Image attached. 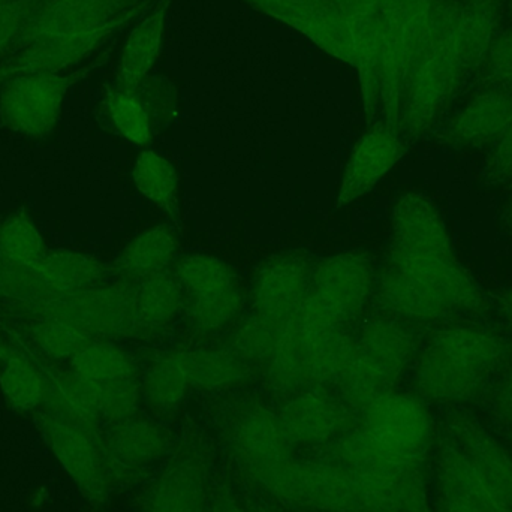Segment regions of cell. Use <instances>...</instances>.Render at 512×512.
Listing matches in <instances>:
<instances>
[{"label":"cell","mask_w":512,"mask_h":512,"mask_svg":"<svg viewBox=\"0 0 512 512\" xmlns=\"http://www.w3.org/2000/svg\"><path fill=\"white\" fill-rule=\"evenodd\" d=\"M435 512H507L445 430L435 450Z\"/></svg>","instance_id":"20"},{"label":"cell","mask_w":512,"mask_h":512,"mask_svg":"<svg viewBox=\"0 0 512 512\" xmlns=\"http://www.w3.org/2000/svg\"><path fill=\"white\" fill-rule=\"evenodd\" d=\"M23 328L35 348L50 360H69L84 343L92 340L54 319L26 318Z\"/></svg>","instance_id":"39"},{"label":"cell","mask_w":512,"mask_h":512,"mask_svg":"<svg viewBox=\"0 0 512 512\" xmlns=\"http://www.w3.org/2000/svg\"><path fill=\"white\" fill-rule=\"evenodd\" d=\"M141 0H44L17 44L102 26Z\"/></svg>","instance_id":"24"},{"label":"cell","mask_w":512,"mask_h":512,"mask_svg":"<svg viewBox=\"0 0 512 512\" xmlns=\"http://www.w3.org/2000/svg\"><path fill=\"white\" fill-rule=\"evenodd\" d=\"M95 63L72 74H26L9 78L0 95L3 123L27 137L50 134L59 120L69 87L104 63Z\"/></svg>","instance_id":"12"},{"label":"cell","mask_w":512,"mask_h":512,"mask_svg":"<svg viewBox=\"0 0 512 512\" xmlns=\"http://www.w3.org/2000/svg\"><path fill=\"white\" fill-rule=\"evenodd\" d=\"M379 274L399 277L429 289L454 312L480 313L486 309L480 286L460 264L454 246L390 230L387 254Z\"/></svg>","instance_id":"6"},{"label":"cell","mask_w":512,"mask_h":512,"mask_svg":"<svg viewBox=\"0 0 512 512\" xmlns=\"http://www.w3.org/2000/svg\"><path fill=\"white\" fill-rule=\"evenodd\" d=\"M486 173L498 182L512 180V123L492 146L487 156Z\"/></svg>","instance_id":"44"},{"label":"cell","mask_w":512,"mask_h":512,"mask_svg":"<svg viewBox=\"0 0 512 512\" xmlns=\"http://www.w3.org/2000/svg\"><path fill=\"white\" fill-rule=\"evenodd\" d=\"M316 259L304 251L271 255L256 268L249 289V313L282 327L306 294Z\"/></svg>","instance_id":"14"},{"label":"cell","mask_w":512,"mask_h":512,"mask_svg":"<svg viewBox=\"0 0 512 512\" xmlns=\"http://www.w3.org/2000/svg\"><path fill=\"white\" fill-rule=\"evenodd\" d=\"M108 116L114 128L135 146H146L152 140V120L137 93L119 89L107 98Z\"/></svg>","instance_id":"40"},{"label":"cell","mask_w":512,"mask_h":512,"mask_svg":"<svg viewBox=\"0 0 512 512\" xmlns=\"http://www.w3.org/2000/svg\"><path fill=\"white\" fill-rule=\"evenodd\" d=\"M146 0L129 8L123 14L102 26L63 35L48 36L27 44L14 59L0 66V81L17 75L56 74L83 60L101 47L120 27L132 20L146 8Z\"/></svg>","instance_id":"15"},{"label":"cell","mask_w":512,"mask_h":512,"mask_svg":"<svg viewBox=\"0 0 512 512\" xmlns=\"http://www.w3.org/2000/svg\"><path fill=\"white\" fill-rule=\"evenodd\" d=\"M483 66L486 80L493 87L512 86V27L496 36Z\"/></svg>","instance_id":"42"},{"label":"cell","mask_w":512,"mask_h":512,"mask_svg":"<svg viewBox=\"0 0 512 512\" xmlns=\"http://www.w3.org/2000/svg\"><path fill=\"white\" fill-rule=\"evenodd\" d=\"M507 222H508V224H510V227L512 228V203H511V206L508 207V210H507Z\"/></svg>","instance_id":"50"},{"label":"cell","mask_w":512,"mask_h":512,"mask_svg":"<svg viewBox=\"0 0 512 512\" xmlns=\"http://www.w3.org/2000/svg\"><path fill=\"white\" fill-rule=\"evenodd\" d=\"M194 388L206 391L230 390L252 375V366L228 348L192 349Z\"/></svg>","instance_id":"36"},{"label":"cell","mask_w":512,"mask_h":512,"mask_svg":"<svg viewBox=\"0 0 512 512\" xmlns=\"http://www.w3.org/2000/svg\"><path fill=\"white\" fill-rule=\"evenodd\" d=\"M490 379L477 375L426 345L415 358V396L423 402L460 406L486 396Z\"/></svg>","instance_id":"22"},{"label":"cell","mask_w":512,"mask_h":512,"mask_svg":"<svg viewBox=\"0 0 512 512\" xmlns=\"http://www.w3.org/2000/svg\"><path fill=\"white\" fill-rule=\"evenodd\" d=\"M325 3L343 17H378L382 0H325Z\"/></svg>","instance_id":"45"},{"label":"cell","mask_w":512,"mask_h":512,"mask_svg":"<svg viewBox=\"0 0 512 512\" xmlns=\"http://www.w3.org/2000/svg\"><path fill=\"white\" fill-rule=\"evenodd\" d=\"M442 430L456 442L472 468L489 487L496 501L512 512V454L471 412L453 409L442 421Z\"/></svg>","instance_id":"18"},{"label":"cell","mask_w":512,"mask_h":512,"mask_svg":"<svg viewBox=\"0 0 512 512\" xmlns=\"http://www.w3.org/2000/svg\"><path fill=\"white\" fill-rule=\"evenodd\" d=\"M44 0H0V53L18 42Z\"/></svg>","instance_id":"41"},{"label":"cell","mask_w":512,"mask_h":512,"mask_svg":"<svg viewBox=\"0 0 512 512\" xmlns=\"http://www.w3.org/2000/svg\"><path fill=\"white\" fill-rule=\"evenodd\" d=\"M511 123V87H492L475 95L457 111L444 137L456 149H486L502 137Z\"/></svg>","instance_id":"23"},{"label":"cell","mask_w":512,"mask_h":512,"mask_svg":"<svg viewBox=\"0 0 512 512\" xmlns=\"http://www.w3.org/2000/svg\"><path fill=\"white\" fill-rule=\"evenodd\" d=\"M254 489L283 504L322 512H435L429 469L355 471L336 463L294 457L239 468Z\"/></svg>","instance_id":"1"},{"label":"cell","mask_w":512,"mask_h":512,"mask_svg":"<svg viewBox=\"0 0 512 512\" xmlns=\"http://www.w3.org/2000/svg\"><path fill=\"white\" fill-rule=\"evenodd\" d=\"M185 297L189 324L200 334H219L233 327L245 306L239 273L224 259L209 254H189L173 268Z\"/></svg>","instance_id":"8"},{"label":"cell","mask_w":512,"mask_h":512,"mask_svg":"<svg viewBox=\"0 0 512 512\" xmlns=\"http://www.w3.org/2000/svg\"><path fill=\"white\" fill-rule=\"evenodd\" d=\"M426 345L487 379L492 378L508 352L501 336L477 325L454 324L439 328Z\"/></svg>","instance_id":"25"},{"label":"cell","mask_w":512,"mask_h":512,"mask_svg":"<svg viewBox=\"0 0 512 512\" xmlns=\"http://www.w3.org/2000/svg\"><path fill=\"white\" fill-rule=\"evenodd\" d=\"M170 2L159 0L152 12L129 33L119 68V86L125 92H137L158 60Z\"/></svg>","instance_id":"28"},{"label":"cell","mask_w":512,"mask_h":512,"mask_svg":"<svg viewBox=\"0 0 512 512\" xmlns=\"http://www.w3.org/2000/svg\"><path fill=\"white\" fill-rule=\"evenodd\" d=\"M277 415L292 447H325L360 424V415L327 388L292 394Z\"/></svg>","instance_id":"16"},{"label":"cell","mask_w":512,"mask_h":512,"mask_svg":"<svg viewBox=\"0 0 512 512\" xmlns=\"http://www.w3.org/2000/svg\"><path fill=\"white\" fill-rule=\"evenodd\" d=\"M132 177L138 191L156 207L164 210L173 224L180 227L182 204L179 176L174 165L153 150H144L135 161Z\"/></svg>","instance_id":"33"},{"label":"cell","mask_w":512,"mask_h":512,"mask_svg":"<svg viewBox=\"0 0 512 512\" xmlns=\"http://www.w3.org/2000/svg\"><path fill=\"white\" fill-rule=\"evenodd\" d=\"M39 276L57 294L81 291L107 282L110 268L92 255L69 251L45 252L35 265Z\"/></svg>","instance_id":"31"},{"label":"cell","mask_w":512,"mask_h":512,"mask_svg":"<svg viewBox=\"0 0 512 512\" xmlns=\"http://www.w3.org/2000/svg\"><path fill=\"white\" fill-rule=\"evenodd\" d=\"M417 351V334L409 322L390 315L367 319L355 331L351 360L336 382L340 399L361 415L376 399L394 391Z\"/></svg>","instance_id":"3"},{"label":"cell","mask_w":512,"mask_h":512,"mask_svg":"<svg viewBox=\"0 0 512 512\" xmlns=\"http://www.w3.org/2000/svg\"><path fill=\"white\" fill-rule=\"evenodd\" d=\"M346 18L354 33V66L360 78L364 111H366L367 120H372L379 111V92H381V14L378 17Z\"/></svg>","instance_id":"30"},{"label":"cell","mask_w":512,"mask_h":512,"mask_svg":"<svg viewBox=\"0 0 512 512\" xmlns=\"http://www.w3.org/2000/svg\"><path fill=\"white\" fill-rule=\"evenodd\" d=\"M0 387L15 411L35 414L44 405L47 394L44 375L21 346L17 349L11 346L0 360Z\"/></svg>","instance_id":"32"},{"label":"cell","mask_w":512,"mask_h":512,"mask_svg":"<svg viewBox=\"0 0 512 512\" xmlns=\"http://www.w3.org/2000/svg\"><path fill=\"white\" fill-rule=\"evenodd\" d=\"M360 427L376 445L414 463L430 462L439 430L426 402L397 391L367 406L361 412Z\"/></svg>","instance_id":"10"},{"label":"cell","mask_w":512,"mask_h":512,"mask_svg":"<svg viewBox=\"0 0 512 512\" xmlns=\"http://www.w3.org/2000/svg\"><path fill=\"white\" fill-rule=\"evenodd\" d=\"M171 436L147 418L131 417L102 432V453L111 486L131 484L144 477L170 451Z\"/></svg>","instance_id":"17"},{"label":"cell","mask_w":512,"mask_h":512,"mask_svg":"<svg viewBox=\"0 0 512 512\" xmlns=\"http://www.w3.org/2000/svg\"><path fill=\"white\" fill-rule=\"evenodd\" d=\"M69 369L95 387L138 378L132 358L110 340L92 339L84 343L69 358Z\"/></svg>","instance_id":"34"},{"label":"cell","mask_w":512,"mask_h":512,"mask_svg":"<svg viewBox=\"0 0 512 512\" xmlns=\"http://www.w3.org/2000/svg\"><path fill=\"white\" fill-rule=\"evenodd\" d=\"M44 254L41 236L26 213L20 210L0 224V258L35 267Z\"/></svg>","instance_id":"38"},{"label":"cell","mask_w":512,"mask_h":512,"mask_svg":"<svg viewBox=\"0 0 512 512\" xmlns=\"http://www.w3.org/2000/svg\"><path fill=\"white\" fill-rule=\"evenodd\" d=\"M24 318L54 319L89 339L134 337L135 283L107 280L81 291L57 294Z\"/></svg>","instance_id":"9"},{"label":"cell","mask_w":512,"mask_h":512,"mask_svg":"<svg viewBox=\"0 0 512 512\" xmlns=\"http://www.w3.org/2000/svg\"><path fill=\"white\" fill-rule=\"evenodd\" d=\"M185 307L182 286L173 270H162L135 282L134 337L147 339L170 327Z\"/></svg>","instance_id":"26"},{"label":"cell","mask_w":512,"mask_h":512,"mask_svg":"<svg viewBox=\"0 0 512 512\" xmlns=\"http://www.w3.org/2000/svg\"><path fill=\"white\" fill-rule=\"evenodd\" d=\"M212 450L200 436L180 442L150 484L141 512L209 511Z\"/></svg>","instance_id":"13"},{"label":"cell","mask_w":512,"mask_h":512,"mask_svg":"<svg viewBox=\"0 0 512 512\" xmlns=\"http://www.w3.org/2000/svg\"><path fill=\"white\" fill-rule=\"evenodd\" d=\"M192 388L191 349H182L167 352L149 367L141 393L153 411L165 414L174 411Z\"/></svg>","instance_id":"29"},{"label":"cell","mask_w":512,"mask_h":512,"mask_svg":"<svg viewBox=\"0 0 512 512\" xmlns=\"http://www.w3.org/2000/svg\"><path fill=\"white\" fill-rule=\"evenodd\" d=\"M179 255V239L173 225H156L135 237L111 265V274L126 282H138L150 274L168 270Z\"/></svg>","instance_id":"27"},{"label":"cell","mask_w":512,"mask_h":512,"mask_svg":"<svg viewBox=\"0 0 512 512\" xmlns=\"http://www.w3.org/2000/svg\"><path fill=\"white\" fill-rule=\"evenodd\" d=\"M209 512H249V510L242 504L231 484L222 481L213 493Z\"/></svg>","instance_id":"46"},{"label":"cell","mask_w":512,"mask_h":512,"mask_svg":"<svg viewBox=\"0 0 512 512\" xmlns=\"http://www.w3.org/2000/svg\"><path fill=\"white\" fill-rule=\"evenodd\" d=\"M354 343L351 327L309 328L286 322L273 352L261 366L265 384L277 394L328 388L348 366Z\"/></svg>","instance_id":"4"},{"label":"cell","mask_w":512,"mask_h":512,"mask_svg":"<svg viewBox=\"0 0 512 512\" xmlns=\"http://www.w3.org/2000/svg\"><path fill=\"white\" fill-rule=\"evenodd\" d=\"M376 268L366 251H346L316 262L303 300L288 324L352 327L375 292Z\"/></svg>","instance_id":"5"},{"label":"cell","mask_w":512,"mask_h":512,"mask_svg":"<svg viewBox=\"0 0 512 512\" xmlns=\"http://www.w3.org/2000/svg\"><path fill=\"white\" fill-rule=\"evenodd\" d=\"M511 9H512V0H511Z\"/></svg>","instance_id":"51"},{"label":"cell","mask_w":512,"mask_h":512,"mask_svg":"<svg viewBox=\"0 0 512 512\" xmlns=\"http://www.w3.org/2000/svg\"><path fill=\"white\" fill-rule=\"evenodd\" d=\"M289 26L309 36L322 50L354 66L355 42L349 20L333 9H316L288 21Z\"/></svg>","instance_id":"35"},{"label":"cell","mask_w":512,"mask_h":512,"mask_svg":"<svg viewBox=\"0 0 512 512\" xmlns=\"http://www.w3.org/2000/svg\"><path fill=\"white\" fill-rule=\"evenodd\" d=\"M501 315L512 325V292L501 301Z\"/></svg>","instance_id":"48"},{"label":"cell","mask_w":512,"mask_h":512,"mask_svg":"<svg viewBox=\"0 0 512 512\" xmlns=\"http://www.w3.org/2000/svg\"><path fill=\"white\" fill-rule=\"evenodd\" d=\"M222 432L237 468L282 462L291 459L294 451L277 412L259 402L240 403L230 409Z\"/></svg>","instance_id":"19"},{"label":"cell","mask_w":512,"mask_h":512,"mask_svg":"<svg viewBox=\"0 0 512 512\" xmlns=\"http://www.w3.org/2000/svg\"><path fill=\"white\" fill-rule=\"evenodd\" d=\"M436 0H382L381 92L384 123L399 131L403 96ZM400 132V131H399Z\"/></svg>","instance_id":"7"},{"label":"cell","mask_w":512,"mask_h":512,"mask_svg":"<svg viewBox=\"0 0 512 512\" xmlns=\"http://www.w3.org/2000/svg\"><path fill=\"white\" fill-rule=\"evenodd\" d=\"M249 512H283L279 507L273 504H267V502H254L249 505Z\"/></svg>","instance_id":"47"},{"label":"cell","mask_w":512,"mask_h":512,"mask_svg":"<svg viewBox=\"0 0 512 512\" xmlns=\"http://www.w3.org/2000/svg\"><path fill=\"white\" fill-rule=\"evenodd\" d=\"M504 438H505V441H507L508 444H510L511 448H512V426L507 427V430H505Z\"/></svg>","instance_id":"49"},{"label":"cell","mask_w":512,"mask_h":512,"mask_svg":"<svg viewBox=\"0 0 512 512\" xmlns=\"http://www.w3.org/2000/svg\"><path fill=\"white\" fill-rule=\"evenodd\" d=\"M480 69L472 51L463 0H436L403 96L399 131L420 138L447 111L469 74Z\"/></svg>","instance_id":"2"},{"label":"cell","mask_w":512,"mask_h":512,"mask_svg":"<svg viewBox=\"0 0 512 512\" xmlns=\"http://www.w3.org/2000/svg\"><path fill=\"white\" fill-rule=\"evenodd\" d=\"M484 397L492 417L502 426H512V367Z\"/></svg>","instance_id":"43"},{"label":"cell","mask_w":512,"mask_h":512,"mask_svg":"<svg viewBox=\"0 0 512 512\" xmlns=\"http://www.w3.org/2000/svg\"><path fill=\"white\" fill-rule=\"evenodd\" d=\"M402 134L387 123L370 128L355 144L343 170L334 209L346 206L372 191L402 159Z\"/></svg>","instance_id":"21"},{"label":"cell","mask_w":512,"mask_h":512,"mask_svg":"<svg viewBox=\"0 0 512 512\" xmlns=\"http://www.w3.org/2000/svg\"><path fill=\"white\" fill-rule=\"evenodd\" d=\"M35 421L45 444L87 502L95 508L104 507L113 486L102 453V433L84 429L45 409L35 412Z\"/></svg>","instance_id":"11"},{"label":"cell","mask_w":512,"mask_h":512,"mask_svg":"<svg viewBox=\"0 0 512 512\" xmlns=\"http://www.w3.org/2000/svg\"><path fill=\"white\" fill-rule=\"evenodd\" d=\"M282 330V327L256 318L248 312V315L243 316L233 325L225 348L239 355L251 366L252 364L262 366L273 352Z\"/></svg>","instance_id":"37"}]
</instances>
